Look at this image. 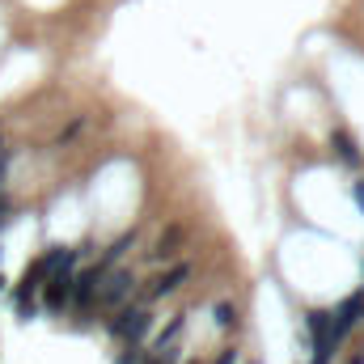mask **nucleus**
I'll return each mask as SVG.
<instances>
[{
	"mask_svg": "<svg viewBox=\"0 0 364 364\" xmlns=\"http://www.w3.org/2000/svg\"><path fill=\"white\" fill-rule=\"evenodd\" d=\"M360 318H364V292H356V296H348V301L331 314V335H335V343H339L352 326H360Z\"/></svg>",
	"mask_w": 364,
	"mask_h": 364,
	"instance_id": "nucleus-3",
	"label": "nucleus"
},
{
	"mask_svg": "<svg viewBox=\"0 0 364 364\" xmlns=\"http://www.w3.org/2000/svg\"><path fill=\"white\" fill-rule=\"evenodd\" d=\"M127 296H132V275L127 272H106L102 275V288H97V301H102V305H123V301H127Z\"/></svg>",
	"mask_w": 364,
	"mask_h": 364,
	"instance_id": "nucleus-5",
	"label": "nucleus"
},
{
	"mask_svg": "<svg viewBox=\"0 0 364 364\" xmlns=\"http://www.w3.org/2000/svg\"><path fill=\"white\" fill-rule=\"evenodd\" d=\"M110 272L102 259L93 263V267H85L81 275H73V301H77V309H90L93 301H97V288H102V275Z\"/></svg>",
	"mask_w": 364,
	"mask_h": 364,
	"instance_id": "nucleus-2",
	"label": "nucleus"
},
{
	"mask_svg": "<svg viewBox=\"0 0 364 364\" xmlns=\"http://www.w3.org/2000/svg\"><path fill=\"white\" fill-rule=\"evenodd\" d=\"M182 242H186V229H182V225H170V229L161 233V242H157V250H153V259H157V263H161V259H174V255H178V246H182Z\"/></svg>",
	"mask_w": 364,
	"mask_h": 364,
	"instance_id": "nucleus-7",
	"label": "nucleus"
},
{
	"mask_svg": "<svg viewBox=\"0 0 364 364\" xmlns=\"http://www.w3.org/2000/svg\"><path fill=\"white\" fill-rule=\"evenodd\" d=\"M149 322H153V314H149V305H127V309H119L106 326H110V335L114 339H127V343H140V335L149 331Z\"/></svg>",
	"mask_w": 364,
	"mask_h": 364,
	"instance_id": "nucleus-1",
	"label": "nucleus"
},
{
	"mask_svg": "<svg viewBox=\"0 0 364 364\" xmlns=\"http://www.w3.org/2000/svg\"><path fill=\"white\" fill-rule=\"evenodd\" d=\"M352 195H356V203L364 208V182H352Z\"/></svg>",
	"mask_w": 364,
	"mask_h": 364,
	"instance_id": "nucleus-10",
	"label": "nucleus"
},
{
	"mask_svg": "<svg viewBox=\"0 0 364 364\" xmlns=\"http://www.w3.org/2000/svg\"><path fill=\"white\" fill-rule=\"evenodd\" d=\"M233 360H237L233 352H220V360H216V364H233Z\"/></svg>",
	"mask_w": 364,
	"mask_h": 364,
	"instance_id": "nucleus-11",
	"label": "nucleus"
},
{
	"mask_svg": "<svg viewBox=\"0 0 364 364\" xmlns=\"http://www.w3.org/2000/svg\"><path fill=\"white\" fill-rule=\"evenodd\" d=\"M73 301V272H51L47 275V288H43V309H64Z\"/></svg>",
	"mask_w": 364,
	"mask_h": 364,
	"instance_id": "nucleus-4",
	"label": "nucleus"
},
{
	"mask_svg": "<svg viewBox=\"0 0 364 364\" xmlns=\"http://www.w3.org/2000/svg\"><path fill=\"white\" fill-rule=\"evenodd\" d=\"M212 318H216L220 326H233V305H229V301H216V305H212Z\"/></svg>",
	"mask_w": 364,
	"mask_h": 364,
	"instance_id": "nucleus-9",
	"label": "nucleus"
},
{
	"mask_svg": "<svg viewBox=\"0 0 364 364\" xmlns=\"http://www.w3.org/2000/svg\"><path fill=\"white\" fill-rule=\"evenodd\" d=\"M335 153H339V161H352V166L360 161V149H356V140H352L348 132H339V136H335Z\"/></svg>",
	"mask_w": 364,
	"mask_h": 364,
	"instance_id": "nucleus-8",
	"label": "nucleus"
},
{
	"mask_svg": "<svg viewBox=\"0 0 364 364\" xmlns=\"http://www.w3.org/2000/svg\"><path fill=\"white\" fill-rule=\"evenodd\" d=\"M0 288H4V279H0Z\"/></svg>",
	"mask_w": 364,
	"mask_h": 364,
	"instance_id": "nucleus-13",
	"label": "nucleus"
},
{
	"mask_svg": "<svg viewBox=\"0 0 364 364\" xmlns=\"http://www.w3.org/2000/svg\"><path fill=\"white\" fill-rule=\"evenodd\" d=\"M352 364H364V356H360V360H352Z\"/></svg>",
	"mask_w": 364,
	"mask_h": 364,
	"instance_id": "nucleus-12",
	"label": "nucleus"
},
{
	"mask_svg": "<svg viewBox=\"0 0 364 364\" xmlns=\"http://www.w3.org/2000/svg\"><path fill=\"white\" fill-rule=\"evenodd\" d=\"M191 279V263H178V267H170V272L161 275L157 284H153V292H149V301H157V296H170L174 288H182Z\"/></svg>",
	"mask_w": 364,
	"mask_h": 364,
	"instance_id": "nucleus-6",
	"label": "nucleus"
}]
</instances>
